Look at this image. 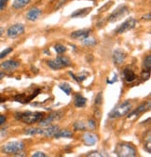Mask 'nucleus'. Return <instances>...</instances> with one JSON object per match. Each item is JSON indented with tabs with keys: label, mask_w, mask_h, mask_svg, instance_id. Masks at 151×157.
Returning <instances> with one entry per match:
<instances>
[{
	"label": "nucleus",
	"mask_w": 151,
	"mask_h": 157,
	"mask_svg": "<svg viewBox=\"0 0 151 157\" xmlns=\"http://www.w3.org/2000/svg\"><path fill=\"white\" fill-rule=\"evenodd\" d=\"M45 114L43 112L39 111H25V112H18L16 113V119L20 120L25 124H31L35 123H39L43 118Z\"/></svg>",
	"instance_id": "1"
},
{
	"label": "nucleus",
	"mask_w": 151,
	"mask_h": 157,
	"mask_svg": "<svg viewBox=\"0 0 151 157\" xmlns=\"http://www.w3.org/2000/svg\"><path fill=\"white\" fill-rule=\"evenodd\" d=\"M115 153L120 157H134L136 155V150L131 144L120 143L116 146Z\"/></svg>",
	"instance_id": "2"
},
{
	"label": "nucleus",
	"mask_w": 151,
	"mask_h": 157,
	"mask_svg": "<svg viewBox=\"0 0 151 157\" xmlns=\"http://www.w3.org/2000/svg\"><path fill=\"white\" fill-rule=\"evenodd\" d=\"M133 108V104L130 101H125L118 105L114 109L109 113V118H120L128 114Z\"/></svg>",
	"instance_id": "3"
},
{
	"label": "nucleus",
	"mask_w": 151,
	"mask_h": 157,
	"mask_svg": "<svg viewBox=\"0 0 151 157\" xmlns=\"http://www.w3.org/2000/svg\"><path fill=\"white\" fill-rule=\"evenodd\" d=\"M24 149V143L22 141H11L5 144L2 148V151L6 154L15 155L16 153L21 152Z\"/></svg>",
	"instance_id": "4"
},
{
	"label": "nucleus",
	"mask_w": 151,
	"mask_h": 157,
	"mask_svg": "<svg viewBox=\"0 0 151 157\" xmlns=\"http://www.w3.org/2000/svg\"><path fill=\"white\" fill-rule=\"evenodd\" d=\"M128 13H129V8L127 6H125V5L120 6L118 9H116L109 15L108 22H110V23L117 22V21H119V20L122 19L124 16H126Z\"/></svg>",
	"instance_id": "5"
},
{
	"label": "nucleus",
	"mask_w": 151,
	"mask_h": 157,
	"mask_svg": "<svg viewBox=\"0 0 151 157\" xmlns=\"http://www.w3.org/2000/svg\"><path fill=\"white\" fill-rule=\"evenodd\" d=\"M135 24H136V21H135L134 18H129V19L126 20V21L123 24H121L116 29L115 32L117 34H123V33H125L127 31H130V30H131L133 28H134Z\"/></svg>",
	"instance_id": "6"
},
{
	"label": "nucleus",
	"mask_w": 151,
	"mask_h": 157,
	"mask_svg": "<svg viewBox=\"0 0 151 157\" xmlns=\"http://www.w3.org/2000/svg\"><path fill=\"white\" fill-rule=\"evenodd\" d=\"M24 33V25L22 24H16L14 25H11L7 31V35L10 38H15L19 36L23 35Z\"/></svg>",
	"instance_id": "7"
},
{
	"label": "nucleus",
	"mask_w": 151,
	"mask_h": 157,
	"mask_svg": "<svg viewBox=\"0 0 151 157\" xmlns=\"http://www.w3.org/2000/svg\"><path fill=\"white\" fill-rule=\"evenodd\" d=\"M62 115H63V113H62L61 111L54 112V113L49 115L47 118H43V119L39 122V124H40V125H41L42 127L48 126V125H50V124H51L52 122L57 121V120H60L61 118H62Z\"/></svg>",
	"instance_id": "8"
},
{
	"label": "nucleus",
	"mask_w": 151,
	"mask_h": 157,
	"mask_svg": "<svg viewBox=\"0 0 151 157\" xmlns=\"http://www.w3.org/2000/svg\"><path fill=\"white\" fill-rule=\"evenodd\" d=\"M59 130H60V128L58 125L44 126V128H40L39 135H42L44 136H53Z\"/></svg>",
	"instance_id": "9"
},
{
	"label": "nucleus",
	"mask_w": 151,
	"mask_h": 157,
	"mask_svg": "<svg viewBox=\"0 0 151 157\" xmlns=\"http://www.w3.org/2000/svg\"><path fill=\"white\" fill-rule=\"evenodd\" d=\"M126 59V53L121 49H117L113 52V61L116 65H121Z\"/></svg>",
	"instance_id": "10"
},
{
	"label": "nucleus",
	"mask_w": 151,
	"mask_h": 157,
	"mask_svg": "<svg viewBox=\"0 0 151 157\" xmlns=\"http://www.w3.org/2000/svg\"><path fill=\"white\" fill-rule=\"evenodd\" d=\"M82 140L85 143V145L87 146H92L94 144H96L97 141H98V139H97V136L94 135L92 133H85L82 136Z\"/></svg>",
	"instance_id": "11"
},
{
	"label": "nucleus",
	"mask_w": 151,
	"mask_h": 157,
	"mask_svg": "<svg viewBox=\"0 0 151 157\" xmlns=\"http://www.w3.org/2000/svg\"><path fill=\"white\" fill-rule=\"evenodd\" d=\"M90 33V29H81V30H78V31L71 33L70 36L74 39H80V40H83L84 38L89 36Z\"/></svg>",
	"instance_id": "12"
},
{
	"label": "nucleus",
	"mask_w": 151,
	"mask_h": 157,
	"mask_svg": "<svg viewBox=\"0 0 151 157\" xmlns=\"http://www.w3.org/2000/svg\"><path fill=\"white\" fill-rule=\"evenodd\" d=\"M20 67V63L15 60H8L1 64V67L5 70H14Z\"/></svg>",
	"instance_id": "13"
},
{
	"label": "nucleus",
	"mask_w": 151,
	"mask_h": 157,
	"mask_svg": "<svg viewBox=\"0 0 151 157\" xmlns=\"http://www.w3.org/2000/svg\"><path fill=\"white\" fill-rule=\"evenodd\" d=\"M150 109V102H147V103H144L142 104L141 106H139L136 109H134L133 112H131L130 115H129V118H131L134 116H137L138 114H141L145 111H146L147 109Z\"/></svg>",
	"instance_id": "14"
},
{
	"label": "nucleus",
	"mask_w": 151,
	"mask_h": 157,
	"mask_svg": "<svg viewBox=\"0 0 151 157\" xmlns=\"http://www.w3.org/2000/svg\"><path fill=\"white\" fill-rule=\"evenodd\" d=\"M123 78L126 82H133L136 78V75L131 69L126 68L123 70Z\"/></svg>",
	"instance_id": "15"
},
{
	"label": "nucleus",
	"mask_w": 151,
	"mask_h": 157,
	"mask_svg": "<svg viewBox=\"0 0 151 157\" xmlns=\"http://www.w3.org/2000/svg\"><path fill=\"white\" fill-rule=\"evenodd\" d=\"M41 14V10L39 8H32L28 12H27V19L29 21H35Z\"/></svg>",
	"instance_id": "16"
},
{
	"label": "nucleus",
	"mask_w": 151,
	"mask_h": 157,
	"mask_svg": "<svg viewBox=\"0 0 151 157\" xmlns=\"http://www.w3.org/2000/svg\"><path fill=\"white\" fill-rule=\"evenodd\" d=\"M54 60L57 62V64L60 66L61 68H64V67H69L71 66V61L70 59L65 57V56H58L56 59H54Z\"/></svg>",
	"instance_id": "17"
},
{
	"label": "nucleus",
	"mask_w": 151,
	"mask_h": 157,
	"mask_svg": "<svg viewBox=\"0 0 151 157\" xmlns=\"http://www.w3.org/2000/svg\"><path fill=\"white\" fill-rule=\"evenodd\" d=\"M74 102H75V106L77 108H83V107H85V105L87 103V99L81 94H77L75 96Z\"/></svg>",
	"instance_id": "18"
},
{
	"label": "nucleus",
	"mask_w": 151,
	"mask_h": 157,
	"mask_svg": "<svg viewBox=\"0 0 151 157\" xmlns=\"http://www.w3.org/2000/svg\"><path fill=\"white\" fill-rule=\"evenodd\" d=\"M56 139H60V137H65V139H69V137L73 136V133L69 130H59L54 136Z\"/></svg>",
	"instance_id": "19"
},
{
	"label": "nucleus",
	"mask_w": 151,
	"mask_h": 157,
	"mask_svg": "<svg viewBox=\"0 0 151 157\" xmlns=\"http://www.w3.org/2000/svg\"><path fill=\"white\" fill-rule=\"evenodd\" d=\"M30 1H31V0H14V2L12 4V7H13V9H16V10L23 9L27 4H29Z\"/></svg>",
	"instance_id": "20"
},
{
	"label": "nucleus",
	"mask_w": 151,
	"mask_h": 157,
	"mask_svg": "<svg viewBox=\"0 0 151 157\" xmlns=\"http://www.w3.org/2000/svg\"><path fill=\"white\" fill-rule=\"evenodd\" d=\"M91 9L88 8V9H82V10H76L73 14H71V17L75 18V17H82L85 16L86 14H88L90 12Z\"/></svg>",
	"instance_id": "21"
},
{
	"label": "nucleus",
	"mask_w": 151,
	"mask_h": 157,
	"mask_svg": "<svg viewBox=\"0 0 151 157\" xmlns=\"http://www.w3.org/2000/svg\"><path fill=\"white\" fill-rule=\"evenodd\" d=\"M143 67H144V70L150 71V69H151V55H147L145 58L144 63H143Z\"/></svg>",
	"instance_id": "22"
},
{
	"label": "nucleus",
	"mask_w": 151,
	"mask_h": 157,
	"mask_svg": "<svg viewBox=\"0 0 151 157\" xmlns=\"http://www.w3.org/2000/svg\"><path fill=\"white\" fill-rule=\"evenodd\" d=\"M83 44L86 45V46H93V45H95L96 44V41H95V39H93L90 36L84 38L83 40H82Z\"/></svg>",
	"instance_id": "23"
},
{
	"label": "nucleus",
	"mask_w": 151,
	"mask_h": 157,
	"mask_svg": "<svg viewBox=\"0 0 151 157\" xmlns=\"http://www.w3.org/2000/svg\"><path fill=\"white\" fill-rule=\"evenodd\" d=\"M40 128H28L25 130V134L29 136H35V135H39Z\"/></svg>",
	"instance_id": "24"
},
{
	"label": "nucleus",
	"mask_w": 151,
	"mask_h": 157,
	"mask_svg": "<svg viewBox=\"0 0 151 157\" xmlns=\"http://www.w3.org/2000/svg\"><path fill=\"white\" fill-rule=\"evenodd\" d=\"M74 129L77 130V131H83L86 129V125L82 122H77L74 124Z\"/></svg>",
	"instance_id": "25"
},
{
	"label": "nucleus",
	"mask_w": 151,
	"mask_h": 157,
	"mask_svg": "<svg viewBox=\"0 0 151 157\" xmlns=\"http://www.w3.org/2000/svg\"><path fill=\"white\" fill-rule=\"evenodd\" d=\"M59 87H60V89H62L67 95H69V94H71L72 89H71V87L69 86V84H67V83H63V84H61Z\"/></svg>",
	"instance_id": "26"
},
{
	"label": "nucleus",
	"mask_w": 151,
	"mask_h": 157,
	"mask_svg": "<svg viewBox=\"0 0 151 157\" xmlns=\"http://www.w3.org/2000/svg\"><path fill=\"white\" fill-rule=\"evenodd\" d=\"M48 65L49 67L51 68V69H54V70H57V69H61L60 66L57 64L55 60H50V61H48Z\"/></svg>",
	"instance_id": "27"
},
{
	"label": "nucleus",
	"mask_w": 151,
	"mask_h": 157,
	"mask_svg": "<svg viewBox=\"0 0 151 157\" xmlns=\"http://www.w3.org/2000/svg\"><path fill=\"white\" fill-rule=\"evenodd\" d=\"M54 49H55V52H57V53H63V52H66V48L64 46V45H62V44H57L55 47H54Z\"/></svg>",
	"instance_id": "28"
},
{
	"label": "nucleus",
	"mask_w": 151,
	"mask_h": 157,
	"mask_svg": "<svg viewBox=\"0 0 151 157\" xmlns=\"http://www.w3.org/2000/svg\"><path fill=\"white\" fill-rule=\"evenodd\" d=\"M145 148L147 151V152H151V139H150V133L148 134V137H147V143L145 142Z\"/></svg>",
	"instance_id": "29"
},
{
	"label": "nucleus",
	"mask_w": 151,
	"mask_h": 157,
	"mask_svg": "<svg viewBox=\"0 0 151 157\" xmlns=\"http://www.w3.org/2000/svg\"><path fill=\"white\" fill-rule=\"evenodd\" d=\"M12 52V48H7V49H5L4 51H2L1 52H0V59H2V58H4L5 56H7L9 53H10Z\"/></svg>",
	"instance_id": "30"
},
{
	"label": "nucleus",
	"mask_w": 151,
	"mask_h": 157,
	"mask_svg": "<svg viewBox=\"0 0 151 157\" xmlns=\"http://www.w3.org/2000/svg\"><path fill=\"white\" fill-rule=\"evenodd\" d=\"M102 99H103V97H102V93H99L98 95L96 96V99H95V105L99 106L102 104Z\"/></svg>",
	"instance_id": "31"
},
{
	"label": "nucleus",
	"mask_w": 151,
	"mask_h": 157,
	"mask_svg": "<svg viewBox=\"0 0 151 157\" xmlns=\"http://www.w3.org/2000/svg\"><path fill=\"white\" fill-rule=\"evenodd\" d=\"M8 2H9V0H0V11L5 9Z\"/></svg>",
	"instance_id": "32"
},
{
	"label": "nucleus",
	"mask_w": 151,
	"mask_h": 157,
	"mask_svg": "<svg viewBox=\"0 0 151 157\" xmlns=\"http://www.w3.org/2000/svg\"><path fill=\"white\" fill-rule=\"evenodd\" d=\"M87 156L90 157V156H98V157H101V156H104L103 153L99 152V151H92V152H90L89 154H87Z\"/></svg>",
	"instance_id": "33"
},
{
	"label": "nucleus",
	"mask_w": 151,
	"mask_h": 157,
	"mask_svg": "<svg viewBox=\"0 0 151 157\" xmlns=\"http://www.w3.org/2000/svg\"><path fill=\"white\" fill-rule=\"evenodd\" d=\"M32 156H33V157H46L47 154L44 153V152H42V151H36V152H35Z\"/></svg>",
	"instance_id": "34"
},
{
	"label": "nucleus",
	"mask_w": 151,
	"mask_h": 157,
	"mask_svg": "<svg viewBox=\"0 0 151 157\" xmlns=\"http://www.w3.org/2000/svg\"><path fill=\"white\" fill-rule=\"evenodd\" d=\"M88 126L90 128V129H94L96 127V124H95V121L94 120H90L88 122Z\"/></svg>",
	"instance_id": "35"
},
{
	"label": "nucleus",
	"mask_w": 151,
	"mask_h": 157,
	"mask_svg": "<svg viewBox=\"0 0 151 157\" xmlns=\"http://www.w3.org/2000/svg\"><path fill=\"white\" fill-rule=\"evenodd\" d=\"M143 78L144 80H147V78H149V76H150V71H146V70H144V72H143Z\"/></svg>",
	"instance_id": "36"
},
{
	"label": "nucleus",
	"mask_w": 151,
	"mask_h": 157,
	"mask_svg": "<svg viewBox=\"0 0 151 157\" xmlns=\"http://www.w3.org/2000/svg\"><path fill=\"white\" fill-rule=\"evenodd\" d=\"M6 122V117L4 115H0V125H2Z\"/></svg>",
	"instance_id": "37"
},
{
	"label": "nucleus",
	"mask_w": 151,
	"mask_h": 157,
	"mask_svg": "<svg viewBox=\"0 0 151 157\" xmlns=\"http://www.w3.org/2000/svg\"><path fill=\"white\" fill-rule=\"evenodd\" d=\"M150 18H151V16H150V13H148L147 15H145V16L143 17V19H144V20H147V21H149Z\"/></svg>",
	"instance_id": "38"
},
{
	"label": "nucleus",
	"mask_w": 151,
	"mask_h": 157,
	"mask_svg": "<svg viewBox=\"0 0 151 157\" xmlns=\"http://www.w3.org/2000/svg\"><path fill=\"white\" fill-rule=\"evenodd\" d=\"M66 1H67V0H62V1H61V2L59 3V5L57 6V9H58V8H60V7H61L62 5H64V3H65Z\"/></svg>",
	"instance_id": "39"
},
{
	"label": "nucleus",
	"mask_w": 151,
	"mask_h": 157,
	"mask_svg": "<svg viewBox=\"0 0 151 157\" xmlns=\"http://www.w3.org/2000/svg\"><path fill=\"white\" fill-rule=\"evenodd\" d=\"M4 77H5V73H4V72H2V71H0V81H1Z\"/></svg>",
	"instance_id": "40"
},
{
	"label": "nucleus",
	"mask_w": 151,
	"mask_h": 157,
	"mask_svg": "<svg viewBox=\"0 0 151 157\" xmlns=\"http://www.w3.org/2000/svg\"><path fill=\"white\" fill-rule=\"evenodd\" d=\"M3 34V29L2 28H0V36H1Z\"/></svg>",
	"instance_id": "41"
},
{
	"label": "nucleus",
	"mask_w": 151,
	"mask_h": 157,
	"mask_svg": "<svg viewBox=\"0 0 151 157\" xmlns=\"http://www.w3.org/2000/svg\"><path fill=\"white\" fill-rule=\"evenodd\" d=\"M3 100H4L3 98H0V103H1V102H3Z\"/></svg>",
	"instance_id": "42"
},
{
	"label": "nucleus",
	"mask_w": 151,
	"mask_h": 157,
	"mask_svg": "<svg viewBox=\"0 0 151 157\" xmlns=\"http://www.w3.org/2000/svg\"><path fill=\"white\" fill-rule=\"evenodd\" d=\"M0 135H1V132H0Z\"/></svg>",
	"instance_id": "43"
}]
</instances>
